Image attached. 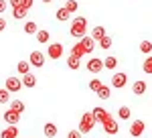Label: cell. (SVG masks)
Here are the masks:
<instances>
[{"instance_id":"1","label":"cell","mask_w":152,"mask_h":138,"mask_svg":"<svg viewBox=\"0 0 152 138\" xmlns=\"http://www.w3.org/2000/svg\"><path fill=\"white\" fill-rule=\"evenodd\" d=\"M71 37H75V39H79L81 41L83 37H87V18L85 16H75L73 18V23H71Z\"/></svg>"},{"instance_id":"2","label":"cell","mask_w":152,"mask_h":138,"mask_svg":"<svg viewBox=\"0 0 152 138\" xmlns=\"http://www.w3.org/2000/svg\"><path fill=\"white\" fill-rule=\"evenodd\" d=\"M95 116H94V112H87V114H83L81 116V120H79V132L81 134H89L91 130H94V126H95Z\"/></svg>"},{"instance_id":"3","label":"cell","mask_w":152,"mask_h":138,"mask_svg":"<svg viewBox=\"0 0 152 138\" xmlns=\"http://www.w3.org/2000/svg\"><path fill=\"white\" fill-rule=\"evenodd\" d=\"M47 55L53 59V61L61 59V57H63V45H61V43H51L49 49H47Z\"/></svg>"},{"instance_id":"4","label":"cell","mask_w":152,"mask_h":138,"mask_svg":"<svg viewBox=\"0 0 152 138\" xmlns=\"http://www.w3.org/2000/svg\"><path fill=\"white\" fill-rule=\"evenodd\" d=\"M144 120H134L132 124H130V134H132V138H140L142 132H144Z\"/></svg>"},{"instance_id":"5","label":"cell","mask_w":152,"mask_h":138,"mask_svg":"<svg viewBox=\"0 0 152 138\" xmlns=\"http://www.w3.org/2000/svg\"><path fill=\"white\" fill-rule=\"evenodd\" d=\"M4 87H6L8 92H20V90H23V79H18V77H8V79L4 81Z\"/></svg>"},{"instance_id":"6","label":"cell","mask_w":152,"mask_h":138,"mask_svg":"<svg viewBox=\"0 0 152 138\" xmlns=\"http://www.w3.org/2000/svg\"><path fill=\"white\" fill-rule=\"evenodd\" d=\"M102 126H104V130L107 132V134H112V136L118 134V130H120V126H118V122H116V118H114V116H110Z\"/></svg>"},{"instance_id":"7","label":"cell","mask_w":152,"mask_h":138,"mask_svg":"<svg viewBox=\"0 0 152 138\" xmlns=\"http://www.w3.org/2000/svg\"><path fill=\"white\" fill-rule=\"evenodd\" d=\"M126 83H128V75H126V73H114V77H112V87L122 90Z\"/></svg>"},{"instance_id":"8","label":"cell","mask_w":152,"mask_h":138,"mask_svg":"<svg viewBox=\"0 0 152 138\" xmlns=\"http://www.w3.org/2000/svg\"><path fill=\"white\" fill-rule=\"evenodd\" d=\"M2 118H4V122H6L8 126H16V124H18V120H20V114H18V112H14V110H6Z\"/></svg>"},{"instance_id":"9","label":"cell","mask_w":152,"mask_h":138,"mask_svg":"<svg viewBox=\"0 0 152 138\" xmlns=\"http://www.w3.org/2000/svg\"><path fill=\"white\" fill-rule=\"evenodd\" d=\"M104 69V59H97V57H91L87 61V71H91V73H99Z\"/></svg>"},{"instance_id":"10","label":"cell","mask_w":152,"mask_h":138,"mask_svg":"<svg viewBox=\"0 0 152 138\" xmlns=\"http://www.w3.org/2000/svg\"><path fill=\"white\" fill-rule=\"evenodd\" d=\"M28 63L35 65V67H43V65H45V55H43L41 51H33L31 57H28Z\"/></svg>"},{"instance_id":"11","label":"cell","mask_w":152,"mask_h":138,"mask_svg":"<svg viewBox=\"0 0 152 138\" xmlns=\"http://www.w3.org/2000/svg\"><path fill=\"white\" fill-rule=\"evenodd\" d=\"M81 47H83V51H85V55H89V53H94V49H95V41L91 39V37H83L81 41Z\"/></svg>"},{"instance_id":"12","label":"cell","mask_w":152,"mask_h":138,"mask_svg":"<svg viewBox=\"0 0 152 138\" xmlns=\"http://www.w3.org/2000/svg\"><path fill=\"white\" fill-rule=\"evenodd\" d=\"M94 116H95V120H97V122H102V124H104V122H105V120H107L112 114H110L105 108H99V106H97V108H94Z\"/></svg>"},{"instance_id":"13","label":"cell","mask_w":152,"mask_h":138,"mask_svg":"<svg viewBox=\"0 0 152 138\" xmlns=\"http://www.w3.org/2000/svg\"><path fill=\"white\" fill-rule=\"evenodd\" d=\"M18 136V128L16 126H8L0 132V138H16Z\"/></svg>"},{"instance_id":"14","label":"cell","mask_w":152,"mask_h":138,"mask_svg":"<svg viewBox=\"0 0 152 138\" xmlns=\"http://www.w3.org/2000/svg\"><path fill=\"white\" fill-rule=\"evenodd\" d=\"M104 37H105V29H104V26H99V24L94 26V31H91V39H94V41H102Z\"/></svg>"},{"instance_id":"15","label":"cell","mask_w":152,"mask_h":138,"mask_svg":"<svg viewBox=\"0 0 152 138\" xmlns=\"http://www.w3.org/2000/svg\"><path fill=\"white\" fill-rule=\"evenodd\" d=\"M23 85H24V87H35V85H37V77L33 75V73L23 75Z\"/></svg>"},{"instance_id":"16","label":"cell","mask_w":152,"mask_h":138,"mask_svg":"<svg viewBox=\"0 0 152 138\" xmlns=\"http://www.w3.org/2000/svg\"><path fill=\"white\" fill-rule=\"evenodd\" d=\"M43 132H45V136H47V138H53V136H57V126L51 124V122H47L45 128H43Z\"/></svg>"},{"instance_id":"17","label":"cell","mask_w":152,"mask_h":138,"mask_svg":"<svg viewBox=\"0 0 152 138\" xmlns=\"http://www.w3.org/2000/svg\"><path fill=\"white\" fill-rule=\"evenodd\" d=\"M79 65H81V59L79 57H75V55H69V57H67V67L69 69L75 71V69H79Z\"/></svg>"},{"instance_id":"18","label":"cell","mask_w":152,"mask_h":138,"mask_svg":"<svg viewBox=\"0 0 152 138\" xmlns=\"http://www.w3.org/2000/svg\"><path fill=\"white\" fill-rule=\"evenodd\" d=\"M132 92L136 93V95H142V93L146 92V83H144V81H134V85H132Z\"/></svg>"},{"instance_id":"19","label":"cell","mask_w":152,"mask_h":138,"mask_svg":"<svg viewBox=\"0 0 152 138\" xmlns=\"http://www.w3.org/2000/svg\"><path fill=\"white\" fill-rule=\"evenodd\" d=\"M69 14H71V12L67 10L65 6H61V8L57 10V14H55V16H57V21H61V23H65V21L69 18Z\"/></svg>"},{"instance_id":"20","label":"cell","mask_w":152,"mask_h":138,"mask_svg":"<svg viewBox=\"0 0 152 138\" xmlns=\"http://www.w3.org/2000/svg\"><path fill=\"white\" fill-rule=\"evenodd\" d=\"M130 114H132V110H130L128 106H122V108L118 110V118H120V120H130Z\"/></svg>"},{"instance_id":"21","label":"cell","mask_w":152,"mask_h":138,"mask_svg":"<svg viewBox=\"0 0 152 138\" xmlns=\"http://www.w3.org/2000/svg\"><path fill=\"white\" fill-rule=\"evenodd\" d=\"M16 69H18V73L26 75V73H31V63H28V61H18Z\"/></svg>"},{"instance_id":"22","label":"cell","mask_w":152,"mask_h":138,"mask_svg":"<svg viewBox=\"0 0 152 138\" xmlns=\"http://www.w3.org/2000/svg\"><path fill=\"white\" fill-rule=\"evenodd\" d=\"M110 95H112V87H107V85H104V87L97 92V98H99V100H110Z\"/></svg>"},{"instance_id":"23","label":"cell","mask_w":152,"mask_h":138,"mask_svg":"<svg viewBox=\"0 0 152 138\" xmlns=\"http://www.w3.org/2000/svg\"><path fill=\"white\" fill-rule=\"evenodd\" d=\"M10 110L18 112V114H23V112H24V104L20 102V100H12V102H10Z\"/></svg>"},{"instance_id":"24","label":"cell","mask_w":152,"mask_h":138,"mask_svg":"<svg viewBox=\"0 0 152 138\" xmlns=\"http://www.w3.org/2000/svg\"><path fill=\"white\" fill-rule=\"evenodd\" d=\"M116 65H118V59L116 57H112V55H110V57L104 59V67L105 69H116Z\"/></svg>"},{"instance_id":"25","label":"cell","mask_w":152,"mask_h":138,"mask_svg":"<svg viewBox=\"0 0 152 138\" xmlns=\"http://www.w3.org/2000/svg\"><path fill=\"white\" fill-rule=\"evenodd\" d=\"M102 87H104V83H102V81L97 79V77H94V79L89 81V90H91V92H99V90H102Z\"/></svg>"},{"instance_id":"26","label":"cell","mask_w":152,"mask_h":138,"mask_svg":"<svg viewBox=\"0 0 152 138\" xmlns=\"http://www.w3.org/2000/svg\"><path fill=\"white\" fill-rule=\"evenodd\" d=\"M37 41H39L41 45L49 43V31H39V33H37Z\"/></svg>"},{"instance_id":"27","label":"cell","mask_w":152,"mask_h":138,"mask_svg":"<svg viewBox=\"0 0 152 138\" xmlns=\"http://www.w3.org/2000/svg\"><path fill=\"white\" fill-rule=\"evenodd\" d=\"M24 33L37 34V33H39V29H37V23H33V21H31V23H26V24H24Z\"/></svg>"},{"instance_id":"28","label":"cell","mask_w":152,"mask_h":138,"mask_svg":"<svg viewBox=\"0 0 152 138\" xmlns=\"http://www.w3.org/2000/svg\"><path fill=\"white\" fill-rule=\"evenodd\" d=\"M140 51L144 53V55H150L152 53V43L150 41H142L140 43Z\"/></svg>"},{"instance_id":"29","label":"cell","mask_w":152,"mask_h":138,"mask_svg":"<svg viewBox=\"0 0 152 138\" xmlns=\"http://www.w3.org/2000/svg\"><path fill=\"white\" fill-rule=\"evenodd\" d=\"M142 69H144V73L152 75V57H146V59H144V63H142Z\"/></svg>"},{"instance_id":"30","label":"cell","mask_w":152,"mask_h":138,"mask_svg":"<svg viewBox=\"0 0 152 138\" xmlns=\"http://www.w3.org/2000/svg\"><path fill=\"white\" fill-rule=\"evenodd\" d=\"M71 55H75V57H79V59H81L83 55H85V51H83L81 43H77V45H73V51H71Z\"/></svg>"},{"instance_id":"31","label":"cell","mask_w":152,"mask_h":138,"mask_svg":"<svg viewBox=\"0 0 152 138\" xmlns=\"http://www.w3.org/2000/svg\"><path fill=\"white\" fill-rule=\"evenodd\" d=\"M10 102V92L4 87V90H0V104H8Z\"/></svg>"},{"instance_id":"32","label":"cell","mask_w":152,"mask_h":138,"mask_svg":"<svg viewBox=\"0 0 152 138\" xmlns=\"http://www.w3.org/2000/svg\"><path fill=\"white\" fill-rule=\"evenodd\" d=\"M12 16H14L16 21H20V18L26 16V10H24V8H14V10H12Z\"/></svg>"},{"instance_id":"33","label":"cell","mask_w":152,"mask_h":138,"mask_svg":"<svg viewBox=\"0 0 152 138\" xmlns=\"http://www.w3.org/2000/svg\"><path fill=\"white\" fill-rule=\"evenodd\" d=\"M99 47H102V49H110V47H112V37H107V34H105L104 39L99 41Z\"/></svg>"},{"instance_id":"34","label":"cell","mask_w":152,"mask_h":138,"mask_svg":"<svg viewBox=\"0 0 152 138\" xmlns=\"http://www.w3.org/2000/svg\"><path fill=\"white\" fill-rule=\"evenodd\" d=\"M65 8L69 12H75L77 10V2H75V0H67V2H65Z\"/></svg>"},{"instance_id":"35","label":"cell","mask_w":152,"mask_h":138,"mask_svg":"<svg viewBox=\"0 0 152 138\" xmlns=\"http://www.w3.org/2000/svg\"><path fill=\"white\" fill-rule=\"evenodd\" d=\"M31 6H33V0H20V8H24L26 12H28Z\"/></svg>"},{"instance_id":"36","label":"cell","mask_w":152,"mask_h":138,"mask_svg":"<svg viewBox=\"0 0 152 138\" xmlns=\"http://www.w3.org/2000/svg\"><path fill=\"white\" fill-rule=\"evenodd\" d=\"M67 138H81V132L79 130H71L69 134H67Z\"/></svg>"},{"instance_id":"37","label":"cell","mask_w":152,"mask_h":138,"mask_svg":"<svg viewBox=\"0 0 152 138\" xmlns=\"http://www.w3.org/2000/svg\"><path fill=\"white\" fill-rule=\"evenodd\" d=\"M8 4L12 6V10L14 8H20V0H8Z\"/></svg>"},{"instance_id":"38","label":"cell","mask_w":152,"mask_h":138,"mask_svg":"<svg viewBox=\"0 0 152 138\" xmlns=\"http://www.w3.org/2000/svg\"><path fill=\"white\" fill-rule=\"evenodd\" d=\"M6 6H8V2H6V0H0V14H4Z\"/></svg>"},{"instance_id":"39","label":"cell","mask_w":152,"mask_h":138,"mask_svg":"<svg viewBox=\"0 0 152 138\" xmlns=\"http://www.w3.org/2000/svg\"><path fill=\"white\" fill-rule=\"evenodd\" d=\"M4 29H6V21H4V18H2V16H0V33H2V31H4Z\"/></svg>"},{"instance_id":"40","label":"cell","mask_w":152,"mask_h":138,"mask_svg":"<svg viewBox=\"0 0 152 138\" xmlns=\"http://www.w3.org/2000/svg\"><path fill=\"white\" fill-rule=\"evenodd\" d=\"M43 2H53V0H43Z\"/></svg>"}]
</instances>
